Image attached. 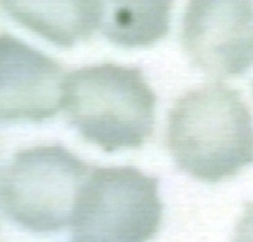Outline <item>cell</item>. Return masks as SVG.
Returning a JSON list of instances; mask_svg holds the SVG:
<instances>
[{
  "label": "cell",
  "mask_w": 253,
  "mask_h": 242,
  "mask_svg": "<svg viewBox=\"0 0 253 242\" xmlns=\"http://www.w3.org/2000/svg\"><path fill=\"white\" fill-rule=\"evenodd\" d=\"M16 22L58 46L85 41L98 28L99 0H1Z\"/></svg>",
  "instance_id": "7"
},
{
  "label": "cell",
  "mask_w": 253,
  "mask_h": 242,
  "mask_svg": "<svg viewBox=\"0 0 253 242\" xmlns=\"http://www.w3.org/2000/svg\"><path fill=\"white\" fill-rule=\"evenodd\" d=\"M60 64L9 34L0 39V118L40 121L63 107Z\"/></svg>",
  "instance_id": "6"
},
{
  "label": "cell",
  "mask_w": 253,
  "mask_h": 242,
  "mask_svg": "<svg viewBox=\"0 0 253 242\" xmlns=\"http://www.w3.org/2000/svg\"><path fill=\"white\" fill-rule=\"evenodd\" d=\"M157 97L141 69L106 63L67 75L63 108L87 141L114 152L152 136Z\"/></svg>",
  "instance_id": "2"
},
{
  "label": "cell",
  "mask_w": 253,
  "mask_h": 242,
  "mask_svg": "<svg viewBox=\"0 0 253 242\" xmlns=\"http://www.w3.org/2000/svg\"><path fill=\"white\" fill-rule=\"evenodd\" d=\"M182 42L204 72L216 77L244 74L253 66V1L189 0Z\"/></svg>",
  "instance_id": "5"
},
{
  "label": "cell",
  "mask_w": 253,
  "mask_h": 242,
  "mask_svg": "<svg viewBox=\"0 0 253 242\" xmlns=\"http://www.w3.org/2000/svg\"><path fill=\"white\" fill-rule=\"evenodd\" d=\"M236 241H253V203H247L236 229Z\"/></svg>",
  "instance_id": "9"
},
{
  "label": "cell",
  "mask_w": 253,
  "mask_h": 242,
  "mask_svg": "<svg viewBox=\"0 0 253 242\" xmlns=\"http://www.w3.org/2000/svg\"><path fill=\"white\" fill-rule=\"evenodd\" d=\"M90 167L61 145L23 150L1 172V208L34 233L71 224L78 195Z\"/></svg>",
  "instance_id": "3"
},
{
  "label": "cell",
  "mask_w": 253,
  "mask_h": 242,
  "mask_svg": "<svg viewBox=\"0 0 253 242\" xmlns=\"http://www.w3.org/2000/svg\"><path fill=\"white\" fill-rule=\"evenodd\" d=\"M159 182L134 167L90 169L72 218V241L142 242L160 227Z\"/></svg>",
  "instance_id": "4"
},
{
  "label": "cell",
  "mask_w": 253,
  "mask_h": 242,
  "mask_svg": "<svg viewBox=\"0 0 253 242\" xmlns=\"http://www.w3.org/2000/svg\"><path fill=\"white\" fill-rule=\"evenodd\" d=\"M98 29L126 47L148 46L169 33L173 0H99Z\"/></svg>",
  "instance_id": "8"
},
{
  "label": "cell",
  "mask_w": 253,
  "mask_h": 242,
  "mask_svg": "<svg viewBox=\"0 0 253 242\" xmlns=\"http://www.w3.org/2000/svg\"><path fill=\"white\" fill-rule=\"evenodd\" d=\"M168 145L176 165L194 178H230L253 162L251 112L222 84L189 91L169 112Z\"/></svg>",
  "instance_id": "1"
}]
</instances>
